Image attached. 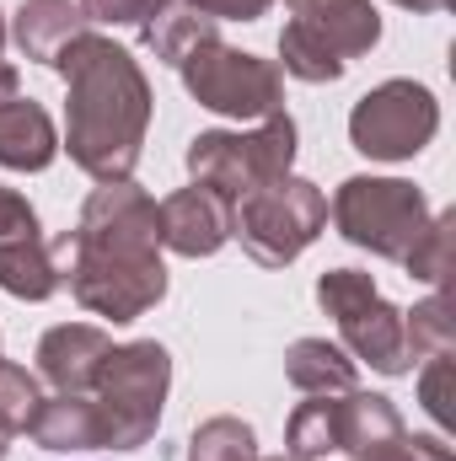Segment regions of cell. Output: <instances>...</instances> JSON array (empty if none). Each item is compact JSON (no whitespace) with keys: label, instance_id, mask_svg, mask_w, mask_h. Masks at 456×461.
<instances>
[{"label":"cell","instance_id":"cell-1","mask_svg":"<svg viewBox=\"0 0 456 461\" xmlns=\"http://www.w3.org/2000/svg\"><path fill=\"white\" fill-rule=\"evenodd\" d=\"M65 285L92 317L134 322L167 295V268H161V204L123 183H103L76 230L49 241Z\"/></svg>","mask_w":456,"mask_h":461},{"label":"cell","instance_id":"cell-2","mask_svg":"<svg viewBox=\"0 0 456 461\" xmlns=\"http://www.w3.org/2000/svg\"><path fill=\"white\" fill-rule=\"evenodd\" d=\"M54 70L70 92L65 103L70 161L97 183H123L140 167V145L150 129V81L140 59L123 43L87 27L54 54Z\"/></svg>","mask_w":456,"mask_h":461},{"label":"cell","instance_id":"cell-3","mask_svg":"<svg viewBox=\"0 0 456 461\" xmlns=\"http://www.w3.org/2000/svg\"><path fill=\"white\" fill-rule=\"evenodd\" d=\"M328 226V199L317 183L306 177H269L258 188H247L242 199H231V236L242 241V252L263 268H285L296 263Z\"/></svg>","mask_w":456,"mask_h":461},{"label":"cell","instance_id":"cell-4","mask_svg":"<svg viewBox=\"0 0 456 461\" xmlns=\"http://www.w3.org/2000/svg\"><path fill=\"white\" fill-rule=\"evenodd\" d=\"M167 386H172V354L156 344V339L118 344L114 354L103 359L97 386H92V402H97V413H103L108 451H140V446L156 435Z\"/></svg>","mask_w":456,"mask_h":461},{"label":"cell","instance_id":"cell-5","mask_svg":"<svg viewBox=\"0 0 456 461\" xmlns=\"http://www.w3.org/2000/svg\"><path fill=\"white\" fill-rule=\"evenodd\" d=\"M296 161V118H258V129H205L188 140V172L194 183L215 188L221 199H242L247 188L285 177Z\"/></svg>","mask_w":456,"mask_h":461},{"label":"cell","instance_id":"cell-6","mask_svg":"<svg viewBox=\"0 0 456 461\" xmlns=\"http://www.w3.org/2000/svg\"><path fill=\"white\" fill-rule=\"evenodd\" d=\"M333 226L343 241H354L387 263H403L408 247L430 226V204L403 177H343L333 194Z\"/></svg>","mask_w":456,"mask_h":461},{"label":"cell","instance_id":"cell-7","mask_svg":"<svg viewBox=\"0 0 456 461\" xmlns=\"http://www.w3.org/2000/svg\"><path fill=\"white\" fill-rule=\"evenodd\" d=\"M317 306L339 322L343 344L354 359H365L381 375H403L414 365L408 354V333H403V312L376 290L370 274L360 268H328L317 279Z\"/></svg>","mask_w":456,"mask_h":461},{"label":"cell","instance_id":"cell-8","mask_svg":"<svg viewBox=\"0 0 456 461\" xmlns=\"http://www.w3.org/2000/svg\"><path fill=\"white\" fill-rule=\"evenodd\" d=\"M188 97L199 108L221 118H274L285 113V76L274 59H258V54H242L221 38L199 43L183 65H178Z\"/></svg>","mask_w":456,"mask_h":461},{"label":"cell","instance_id":"cell-9","mask_svg":"<svg viewBox=\"0 0 456 461\" xmlns=\"http://www.w3.org/2000/svg\"><path fill=\"white\" fill-rule=\"evenodd\" d=\"M441 129V103L419 81H381L370 86L354 113H349V140L370 161H414Z\"/></svg>","mask_w":456,"mask_h":461},{"label":"cell","instance_id":"cell-10","mask_svg":"<svg viewBox=\"0 0 456 461\" xmlns=\"http://www.w3.org/2000/svg\"><path fill=\"white\" fill-rule=\"evenodd\" d=\"M231 241V199L194 183L161 199V247L178 258H215Z\"/></svg>","mask_w":456,"mask_h":461},{"label":"cell","instance_id":"cell-11","mask_svg":"<svg viewBox=\"0 0 456 461\" xmlns=\"http://www.w3.org/2000/svg\"><path fill=\"white\" fill-rule=\"evenodd\" d=\"M114 354V339L92 322H65V328H49L43 344H38V370L54 392H92L97 386V370L103 359Z\"/></svg>","mask_w":456,"mask_h":461},{"label":"cell","instance_id":"cell-12","mask_svg":"<svg viewBox=\"0 0 456 461\" xmlns=\"http://www.w3.org/2000/svg\"><path fill=\"white\" fill-rule=\"evenodd\" d=\"M285 5H290V22L317 32L343 65L381 43V16L370 0H285Z\"/></svg>","mask_w":456,"mask_h":461},{"label":"cell","instance_id":"cell-13","mask_svg":"<svg viewBox=\"0 0 456 461\" xmlns=\"http://www.w3.org/2000/svg\"><path fill=\"white\" fill-rule=\"evenodd\" d=\"M27 435L43 446V451H108V429H103V413L92 402V392H59V397H43Z\"/></svg>","mask_w":456,"mask_h":461},{"label":"cell","instance_id":"cell-14","mask_svg":"<svg viewBox=\"0 0 456 461\" xmlns=\"http://www.w3.org/2000/svg\"><path fill=\"white\" fill-rule=\"evenodd\" d=\"M59 156V129L32 97L0 103V167L5 172H43Z\"/></svg>","mask_w":456,"mask_h":461},{"label":"cell","instance_id":"cell-15","mask_svg":"<svg viewBox=\"0 0 456 461\" xmlns=\"http://www.w3.org/2000/svg\"><path fill=\"white\" fill-rule=\"evenodd\" d=\"M81 32H87L81 0H22L16 22H11V38H16L22 59H32V65H54V54Z\"/></svg>","mask_w":456,"mask_h":461},{"label":"cell","instance_id":"cell-16","mask_svg":"<svg viewBox=\"0 0 456 461\" xmlns=\"http://www.w3.org/2000/svg\"><path fill=\"white\" fill-rule=\"evenodd\" d=\"M210 38H221V22H210L205 11H194V5H183V0H161L145 22H140V43L156 54V59H167V65H183L199 43H210Z\"/></svg>","mask_w":456,"mask_h":461},{"label":"cell","instance_id":"cell-17","mask_svg":"<svg viewBox=\"0 0 456 461\" xmlns=\"http://www.w3.org/2000/svg\"><path fill=\"white\" fill-rule=\"evenodd\" d=\"M65 285L54 252L43 236H11L0 241V290L16 295V301H49L54 290Z\"/></svg>","mask_w":456,"mask_h":461},{"label":"cell","instance_id":"cell-18","mask_svg":"<svg viewBox=\"0 0 456 461\" xmlns=\"http://www.w3.org/2000/svg\"><path fill=\"white\" fill-rule=\"evenodd\" d=\"M285 375H290V386L306 392V397H339V392H354V381H360V375H354V359H349L339 344H328V339H301V344H290Z\"/></svg>","mask_w":456,"mask_h":461},{"label":"cell","instance_id":"cell-19","mask_svg":"<svg viewBox=\"0 0 456 461\" xmlns=\"http://www.w3.org/2000/svg\"><path fill=\"white\" fill-rule=\"evenodd\" d=\"M343 70L349 65L317 32H306L301 22H285V32H279V76H296L306 86H328V81H339Z\"/></svg>","mask_w":456,"mask_h":461},{"label":"cell","instance_id":"cell-20","mask_svg":"<svg viewBox=\"0 0 456 461\" xmlns=\"http://www.w3.org/2000/svg\"><path fill=\"white\" fill-rule=\"evenodd\" d=\"M403 333H408V354L430 359V354H456V322L446 290H435L430 301H419L414 312H403Z\"/></svg>","mask_w":456,"mask_h":461},{"label":"cell","instance_id":"cell-21","mask_svg":"<svg viewBox=\"0 0 456 461\" xmlns=\"http://www.w3.org/2000/svg\"><path fill=\"white\" fill-rule=\"evenodd\" d=\"M451 230H456V215H430V226L424 236L408 247V258H403V268L414 274V279H424V285H435V290H446V279H451Z\"/></svg>","mask_w":456,"mask_h":461},{"label":"cell","instance_id":"cell-22","mask_svg":"<svg viewBox=\"0 0 456 461\" xmlns=\"http://www.w3.org/2000/svg\"><path fill=\"white\" fill-rule=\"evenodd\" d=\"M188 461H258V440L242 419H205L188 440Z\"/></svg>","mask_w":456,"mask_h":461},{"label":"cell","instance_id":"cell-23","mask_svg":"<svg viewBox=\"0 0 456 461\" xmlns=\"http://www.w3.org/2000/svg\"><path fill=\"white\" fill-rule=\"evenodd\" d=\"M38 402H43V392H38L32 370H22L16 359H0V429L5 435H27Z\"/></svg>","mask_w":456,"mask_h":461},{"label":"cell","instance_id":"cell-24","mask_svg":"<svg viewBox=\"0 0 456 461\" xmlns=\"http://www.w3.org/2000/svg\"><path fill=\"white\" fill-rule=\"evenodd\" d=\"M419 402H424V413L441 424V429H451L456 424V359L451 354H430L424 359V370H419Z\"/></svg>","mask_w":456,"mask_h":461},{"label":"cell","instance_id":"cell-25","mask_svg":"<svg viewBox=\"0 0 456 461\" xmlns=\"http://www.w3.org/2000/svg\"><path fill=\"white\" fill-rule=\"evenodd\" d=\"M360 461H456L451 446L441 440V435H392V440H381L376 451H365Z\"/></svg>","mask_w":456,"mask_h":461},{"label":"cell","instance_id":"cell-26","mask_svg":"<svg viewBox=\"0 0 456 461\" xmlns=\"http://www.w3.org/2000/svg\"><path fill=\"white\" fill-rule=\"evenodd\" d=\"M161 0H81L87 22H103V27H140Z\"/></svg>","mask_w":456,"mask_h":461},{"label":"cell","instance_id":"cell-27","mask_svg":"<svg viewBox=\"0 0 456 461\" xmlns=\"http://www.w3.org/2000/svg\"><path fill=\"white\" fill-rule=\"evenodd\" d=\"M11 236H43V230H38L32 204L16 188H0V241H11Z\"/></svg>","mask_w":456,"mask_h":461},{"label":"cell","instance_id":"cell-28","mask_svg":"<svg viewBox=\"0 0 456 461\" xmlns=\"http://www.w3.org/2000/svg\"><path fill=\"white\" fill-rule=\"evenodd\" d=\"M183 5H194V11H205L210 22H258L274 0H183Z\"/></svg>","mask_w":456,"mask_h":461},{"label":"cell","instance_id":"cell-29","mask_svg":"<svg viewBox=\"0 0 456 461\" xmlns=\"http://www.w3.org/2000/svg\"><path fill=\"white\" fill-rule=\"evenodd\" d=\"M16 86H22V81H16V65H5V59H0V103H11V97H22Z\"/></svg>","mask_w":456,"mask_h":461},{"label":"cell","instance_id":"cell-30","mask_svg":"<svg viewBox=\"0 0 456 461\" xmlns=\"http://www.w3.org/2000/svg\"><path fill=\"white\" fill-rule=\"evenodd\" d=\"M392 5H403V11H424V16H430V11H446L451 0H392Z\"/></svg>","mask_w":456,"mask_h":461},{"label":"cell","instance_id":"cell-31","mask_svg":"<svg viewBox=\"0 0 456 461\" xmlns=\"http://www.w3.org/2000/svg\"><path fill=\"white\" fill-rule=\"evenodd\" d=\"M5 440H11V435H5V429H0V461H5Z\"/></svg>","mask_w":456,"mask_h":461},{"label":"cell","instance_id":"cell-32","mask_svg":"<svg viewBox=\"0 0 456 461\" xmlns=\"http://www.w3.org/2000/svg\"><path fill=\"white\" fill-rule=\"evenodd\" d=\"M0 49H5V16H0Z\"/></svg>","mask_w":456,"mask_h":461},{"label":"cell","instance_id":"cell-33","mask_svg":"<svg viewBox=\"0 0 456 461\" xmlns=\"http://www.w3.org/2000/svg\"><path fill=\"white\" fill-rule=\"evenodd\" d=\"M269 461H290V456H269Z\"/></svg>","mask_w":456,"mask_h":461}]
</instances>
